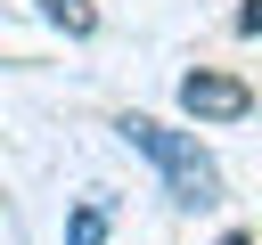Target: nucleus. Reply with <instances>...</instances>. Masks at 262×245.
Masks as SVG:
<instances>
[{"instance_id":"3","label":"nucleus","mask_w":262,"mask_h":245,"mask_svg":"<svg viewBox=\"0 0 262 245\" xmlns=\"http://www.w3.org/2000/svg\"><path fill=\"white\" fill-rule=\"evenodd\" d=\"M66 245H106V204H74V220H66Z\"/></svg>"},{"instance_id":"2","label":"nucleus","mask_w":262,"mask_h":245,"mask_svg":"<svg viewBox=\"0 0 262 245\" xmlns=\"http://www.w3.org/2000/svg\"><path fill=\"white\" fill-rule=\"evenodd\" d=\"M180 106H188L196 122H246V114H254V90H246L237 74H205V65H196V74L180 82Z\"/></svg>"},{"instance_id":"5","label":"nucleus","mask_w":262,"mask_h":245,"mask_svg":"<svg viewBox=\"0 0 262 245\" xmlns=\"http://www.w3.org/2000/svg\"><path fill=\"white\" fill-rule=\"evenodd\" d=\"M221 245H246V229H229V237H221Z\"/></svg>"},{"instance_id":"1","label":"nucleus","mask_w":262,"mask_h":245,"mask_svg":"<svg viewBox=\"0 0 262 245\" xmlns=\"http://www.w3.org/2000/svg\"><path fill=\"white\" fill-rule=\"evenodd\" d=\"M123 139L172 180L180 204H213V196H221V172H213V155H205L196 139H180V131H164V122H147V114H123Z\"/></svg>"},{"instance_id":"4","label":"nucleus","mask_w":262,"mask_h":245,"mask_svg":"<svg viewBox=\"0 0 262 245\" xmlns=\"http://www.w3.org/2000/svg\"><path fill=\"white\" fill-rule=\"evenodd\" d=\"M49 16H57V24H66V33H90V24H98V16H90V8H82V0H49Z\"/></svg>"}]
</instances>
